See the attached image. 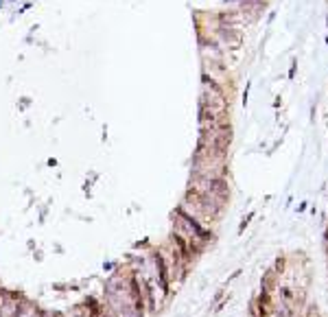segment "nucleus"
Masks as SVG:
<instances>
[{
	"label": "nucleus",
	"mask_w": 328,
	"mask_h": 317,
	"mask_svg": "<svg viewBox=\"0 0 328 317\" xmlns=\"http://www.w3.org/2000/svg\"><path fill=\"white\" fill-rule=\"evenodd\" d=\"M175 225H177L179 238H184L188 245L197 247V245H201V243H204L206 232L197 225V221H195L193 217H188V214H184V212H177V217H175Z\"/></svg>",
	"instance_id": "obj_1"
}]
</instances>
